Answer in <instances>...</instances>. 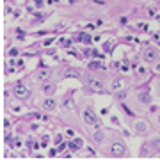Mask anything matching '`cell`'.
Masks as SVG:
<instances>
[{"label": "cell", "mask_w": 160, "mask_h": 160, "mask_svg": "<svg viewBox=\"0 0 160 160\" xmlns=\"http://www.w3.org/2000/svg\"><path fill=\"white\" fill-rule=\"evenodd\" d=\"M144 59H146L148 62H153V61H157V59H158V53H157V50L149 48V50L144 52Z\"/></svg>", "instance_id": "4"}, {"label": "cell", "mask_w": 160, "mask_h": 160, "mask_svg": "<svg viewBox=\"0 0 160 160\" xmlns=\"http://www.w3.org/2000/svg\"><path fill=\"white\" fill-rule=\"evenodd\" d=\"M141 102L148 103L149 102V94H146V92H144V94H141Z\"/></svg>", "instance_id": "17"}, {"label": "cell", "mask_w": 160, "mask_h": 160, "mask_svg": "<svg viewBox=\"0 0 160 160\" xmlns=\"http://www.w3.org/2000/svg\"><path fill=\"white\" fill-rule=\"evenodd\" d=\"M153 148H155V149H158V151H160V137H158V139H155V141H153Z\"/></svg>", "instance_id": "16"}, {"label": "cell", "mask_w": 160, "mask_h": 160, "mask_svg": "<svg viewBox=\"0 0 160 160\" xmlns=\"http://www.w3.org/2000/svg\"><path fill=\"white\" fill-rule=\"evenodd\" d=\"M78 41H84V43H89V41H91V38H89L87 34H80V36H78Z\"/></svg>", "instance_id": "13"}, {"label": "cell", "mask_w": 160, "mask_h": 160, "mask_svg": "<svg viewBox=\"0 0 160 160\" xmlns=\"http://www.w3.org/2000/svg\"><path fill=\"white\" fill-rule=\"evenodd\" d=\"M137 30H141V32H146V30H148V23H144V22L137 23Z\"/></svg>", "instance_id": "11"}, {"label": "cell", "mask_w": 160, "mask_h": 160, "mask_svg": "<svg viewBox=\"0 0 160 160\" xmlns=\"http://www.w3.org/2000/svg\"><path fill=\"white\" fill-rule=\"evenodd\" d=\"M9 55H11V57H16V55H18V50H16V48H11V50H9Z\"/></svg>", "instance_id": "18"}, {"label": "cell", "mask_w": 160, "mask_h": 160, "mask_svg": "<svg viewBox=\"0 0 160 160\" xmlns=\"http://www.w3.org/2000/svg\"><path fill=\"white\" fill-rule=\"evenodd\" d=\"M135 130H137L139 133H146V132H148V125H146L144 121H137V123H135Z\"/></svg>", "instance_id": "8"}, {"label": "cell", "mask_w": 160, "mask_h": 160, "mask_svg": "<svg viewBox=\"0 0 160 160\" xmlns=\"http://www.w3.org/2000/svg\"><path fill=\"white\" fill-rule=\"evenodd\" d=\"M84 121H86V125H89V126H92V128H100V121H98V118L94 116V112L92 110H84Z\"/></svg>", "instance_id": "1"}, {"label": "cell", "mask_w": 160, "mask_h": 160, "mask_svg": "<svg viewBox=\"0 0 160 160\" xmlns=\"http://www.w3.org/2000/svg\"><path fill=\"white\" fill-rule=\"evenodd\" d=\"M43 91H45V94H53V92H55V86H53V84H50V82H45Z\"/></svg>", "instance_id": "9"}, {"label": "cell", "mask_w": 160, "mask_h": 160, "mask_svg": "<svg viewBox=\"0 0 160 160\" xmlns=\"http://www.w3.org/2000/svg\"><path fill=\"white\" fill-rule=\"evenodd\" d=\"M92 139H94L96 142H102V133H100V132H96V133L92 135Z\"/></svg>", "instance_id": "15"}, {"label": "cell", "mask_w": 160, "mask_h": 160, "mask_svg": "<svg viewBox=\"0 0 160 160\" xmlns=\"http://www.w3.org/2000/svg\"><path fill=\"white\" fill-rule=\"evenodd\" d=\"M158 121H160V116H158Z\"/></svg>", "instance_id": "19"}, {"label": "cell", "mask_w": 160, "mask_h": 160, "mask_svg": "<svg viewBox=\"0 0 160 160\" xmlns=\"http://www.w3.org/2000/svg\"><path fill=\"white\" fill-rule=\"evenodd\" d=\"M52 71L50 69H39V73H38V78H39V82H46V80L50 78Z\"/></svg>", "instance_id": "5"}, {"label": "cell", "mask_w": 160, "mask_h": 160, "mask_svg": "<svg viewBox=\"0 0 160 160\" xmlns=\"http://www.w3.org/2000/svg\"><path fill=\"white\" fill-rule=\"evenodd\" d=\"M43 107H45L46 110H53L55 109V100H53V98H46L45 102H43Z\"/></svg>", "instance_id": "7"}, {"label": "cell", "mask_w": 160, "mask_h": 160, "mask_svg": "<svg viewBox=\"0 0 160 160\" xmlns=\"http://www.w3.org/2000/svg\"><path fill=\"white\" fill-rule=\"evenodd\" d=\"M89 87H91L92 91H102L103 84L100 82V80H89Z\"/></svg>", "instance_id": "6"}, {"label": "cell", "mask_w": 160, "mask_h": 160, "mask_svg": "<svg viewBox=\"0 0 160 160\" xmlns=\"http://www.w3.org/2000/svg\"><path fill=\"white\" fill-rule=\"evenodd\" d=\"M89 68H91V69H102L103 66H102V62H91V64H89Z\"/></svg>", "instance_id": "14"}, {"label": "cell", "mask_w": 160, "mask_h": 160, "mask_svg": "<svg viewBox=\"0 0 160 160\" xmlns=\"http://www.w3.org/2000/svg\"><path fill=\"white\" fill-rule=\"evenodd\" d=\"M64 77H69V78H78V77H80V73L77 71V69H71V68H68L66 71H64Z\"/></svg>", "instance_id": "10"}, {"label": "cell", "mask_w": 160, "mask_h": 160, "mask_svg": "<svg viewBox=\"0 0 160 160\" xmlns=\"http://www.w3.org/2000/svg\"><path fill=\"white\" fill-rule=\"evenodd\" d=\"M110 153L114 155V157H123V155L126 153V149H125V146H123V144L114 142L112 146H110Z\"/></svg>", "instance_id": "3"}, {"label": "cell", "mask_w": 160, "mask_h": 160, "mask_svg": "<svg viewBox=\"0 0 160 160\" xmlns=\"http://www.w3.org/2000/svg\"><path fill=\"white\" fill-rule=\"evenodd\" d=\"M121 87H123V82H121L119 78L114 80V84H112V89H116V91H118V89H121Z\"/></svg>", "instance_id": "12"}, {"label": "cell", "mask_w": 160, "mask_h": 160, "mask_svg": "<svg viewBox=\"0 0 160 160\" xmlns=\"http://www.w3.org/2000/svg\"><path fill=\"white\" fill-rule=\"evenodd\" d=\"M14 96L20 98V100H27V98L30 96V91L23 86L22 82H18L16 86H14Z\"/></svg>", "instance_id": "2"}]
</instances>
